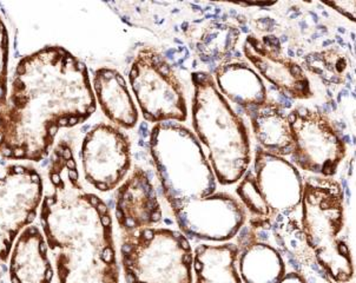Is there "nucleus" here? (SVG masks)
<instances>
[{"mask_svg": "<svg viewBox=\"0 0 356 283\" xmlns=\"http://www.w3.org/2000/svg\"><path fill=\"white\" fill-rule=\"evenodd\" d=\"M97 110L88 66L62 47H45L17 65L0 109V157L42 162L59 129L84 123Z\"/></svg>", "mask_w": 356, "mask_h": 283, "instance_id": "f257e3e1", "label": "nucleus"}, {"mask_svg": "<svg viewBox=\"0 0 356 283\" xmlns=\"http://www.w3.org/2000/svg\"><path fill=\"white\" fill-rule=\"evenodd\" d=\"M40 225L59 283H120L113 216L103 200L83 186L70 144L51 152Z\"/></svg>", "mask_w": 356, "mask_h": 283, "instance_id": "f03ea898", "label": "nucleus"}, {"mask_svg": "<svg viewBox=\"0 0 356 283\" xmlns=\"http://www.w3.org/2000/svg\"><path fill=\"white\" fill-rule=\"evenodd\" d=\"M149 152L181 233L207 243H227L241 233L248 213L235 196L217 191L216 175L195 132L177 122L155 124Z\"/></svg>", "mask_w": 356, "mask_h": 283, "instance_id": "7ed1b4c3", "label": "nucleus"}, {"mask_svg": "<svg viewBox=\"0 0 356 283\" xmlns=\"http://www.w3.org/2000/svg\"><path fill=\"white\" fill-rule=\"evenodd\" d=\"M194 96L191 117L195 135L208 150L217 182L221 186L238 183L252 163L248 129L238 113L223 97L213 76L205 71L191 74Z\"/></svg>", "mask_w": 356, "mask_h": 283, "instance_id": "20e7f679", "label": "nucleus"}, {"mask_svg": "<svg viewBox=\"0 0 356 283\" xmlns=\"http://www.w3.org/2000/svg\"><path fill=\"white\" fill-rule=\"evenodd\" d=\"M302 233L318 267L334 283L354 276L352 254L341 237L345 227L343 191L332 177L314 176L303 186Z\"/></svg>", "mask_w": 356, "mask_h": 283, "instance_id": "39448f33", "label": "nucleus"}, {"mask_svg": "<svg viewBox=\"0 0 356 283\" xmlns=\"http://www.w3.org/2000/svg\"><path fill=\"white\" fill-rule=\"evenodd\" d=\"M125 283H195L189 238L169 228L140 229L120 235Z\"/></svg>", "mask_w": 356, "mask_h": 283, "instance_id": "423d86ee", "label": "nucleus"}, {"mask_svg": "<svg viewBox=\"0 0 356 283\" xmlns=\"http://www.w3.org/2000/svg\"><path fill=\"white\" fill-rule=\"evenodd\" d=\"M303 186L294 164L259 147L254 164L237 183L236 195L252 218L250 227L269 229L273 220L281 221L301 204Z\"/></svg>", "mask_w": 356, "mask_h": 283, "instance_id": "0eeeda50", "label": "nucleus"}, {"mask_svg": "<svg viewBox=\"0 0 356 283\" xmlns=\"http://www.w3.org/2000/svg\"><path fill=\"white\" fill-rule=\"evenodd\" d=\"M129 83L142 116L149 123H184L188 120L182 83L156 47L138 50L130 66Z\"/></svg>", "mask_w": 356, "mask_h": 283, "instance_id": "6e6552de", "label": "nucleus"}, {"mask_svg": "<svg viewBox=\"0 0 356 283\" xmlns=\"http://www.w3.org/2000/svg\"><path fill=\"white\" fill-rule=\"evenodd\" d=\"M288 120L294 140L291 163L321 177H333L347 150L337 122L332 124L325 115L306 106L291 110Z\"/></svg>", "mask_w": 356, "mask_h": 283, "instance_id": "1a4fd4ad", "label": "nucleus"}, {"mask_svg": "<svg viewBox=\"0 0 356 283\" xmlns=\"http://www.w3.org/2000/svg\"><path fill=\"white\" fill-rule=\"evenodd\" d=\"M44 196L43 177L31 165L12 164L0 174V262H8L17 238L37 218Z\"/></svg>", "mask_w": 356, "mask_h": 283, "instance_id": "9d476101", "label": "nucleus"}, {"mask_svg": "<svg viewBox=\"0 0 356 283\" xmlns=\"http://www.w3.org/2000/svg\"><path fill=\"white\" fill-rule=\"evenodd\" d=\"M81 170L99 193L116 191L131 171V142L116 125L98 123L83 138Z\"/></svg>", "mask_w": 356, "mask_h": 283, "instance_id": "9b49d317", "label": "nucleus"}, {"mask_svg": "<svg viewBox=\"0 0 356 283\" xmlns=\"http://www.w3.org/2000/svg\"><path fill=\"white\" fill-rule=\"evenodd\" d=\"M115 218L122 234L152 228L162 221L159 195L143 168H134L117 188Z\"/></svg>", "mask_w": 356, "mask_h": 283, "instance_id": "f8f14e48", "label": "nucleus"}, {"mask_svg": "<svg viewBox=\"0 0 356 283\" xmlns=\"http://www.w3.org/2000/svg\"><path fill=\"white\" fill-rule=\"evenodd\" d=\"M244 56L261 76L284 97L308 99L313 97L310 82L301 65L282 55L281 47H268L255 35L244 40Z\"/></svg>", "mask_w": 356, "mask_h": 283, "instance_id": "ddd939ff", "label": "nucleus"}, {"mask_svg": "<svg viewBox=\"0 0 356 283\" xmlns=\"http://www.w3.org/2000/svg\"><path fill=\"white\" fill-rule=\"evenodd\" d=\"M11 283H52L54 267L42 229L29 225L17 238L8 259Z\"/></svg>", "mask_w": 356, "mask_h": 283, "instance_id": "4468645a", "label": "nucleus"}, {"mask_svg": "<svg viewBox=\"0 0 356 283\" xmlns=\"http://www.w3.org/2000/svg\"><path fill=\"white\" fill-rule=\"evenodd\" d=\"M267 238V233L259 236L252 229L237 245V269L243 283H280L286 275L282 254Z\"/></svg>", "mask_w": 356, "mask_h": 283, "instance_id": "2eb2a0df", "label": "nucleus"}, {"mask_svg": "<svg viewBox=\"0 0 356 283\" xmlns=\"http://www.w3.org/2000/svg\"><path fill=\"white\" fill-rule=\"evenodd\" d=\"M92 89L97 104L113 125L131 130L138 124L140 111L124 77L116 69L99 67L95 70Z\"/></svg>", "mask_w": 356, "mask_h": 283, "instance_id": "dca6fc26", "label": "nucleus"}, {"mask_svg": "<svg viewBox=\"0 0 356 283\" xmlns=\"http://www.w3.org/2000/svg\"><path fill=\"white\" fill-rule=\"evenodd\" d=\"M213 79L223 97L242 108L244 113L268 102L264 79L247 63L225 59L213 71Z\"/></svg>", "mask_w": 356, "mask_h": 283, "instance_id": "f3484780", "label": "nucleus"}, {"mask_svg": "<svg viewBox=\"0 0 356 283\" xmlns=\"http://www.w3.org/2000/svg\"><path fill=\"white\" fill-rule=\"evenodd\" d=\"M252 122L256 140L266 152L279 156L293 154L294 140L288 113L282 105L268 99L266 104L245 111Z\"/></svg>", "mask_w": 356, "mask_h": 283, "instance_id": "a211bd4d", "label": "nucleus"}, {"mask_svg": "<svg viewBox=\"0 0 356 283\" xmlns=\"http://www.w3.org/2000/svg\"><path fill=\"white\" fill-rule=\"evenodd\" d=\"M238 245L202 243L194 249L195 283H243L237 269Z\"/></svg>", "mask_w": 356, "mask_h": 283, "instance_id": "6ab92c4d", "label": "nucleus"}, {"mask_svg": "<svg viewBox=\"0 0 356 283\" xmlns=\"http://www.w3.org/2000/svg\"><path fill=\"white\" fill-rule=\"evenodd\" d=\"M8 33L0 16V109L8 104Z\"/></svg>", "mask_w": 356, "mask_h": 283, "instance_id": "aec40b11", "label": "nucleus"}, {"mask_svg": "<svg viewBox=\"0 0 356 283\" xmlns=\"http://www.w3.org/2000/svg\"><path fill=\"white\" fill-rule=\"evenodd\" d=\"M325 4L335 8L356 23V1H325Z\"/></svg>", "mask_w": 356, "mask_h": 283, "instance_id": "412c9836", "label": "nucleus"}, {"mask_svg": "<svg viewBox=\"0 0 356 283\" xmlns=\"http://www.w3.org/2000/svg\"><path fill=\"white\" fill-rule=\"evenodd\" d=\"M280 283H308L305 275H302L301 273L298 272H289L286 273L284 277H283Z\"/></svg>", "mask_w": 356, "mask_h": 283, "instance_id": "4be33fe9", "label": "nucleus"}, {"mask_svg": "<svg viewBox=\"0 0 356 283\" xmlns=\"http://www.w3.org/2000/svg\"><path fill=\"white\" fill-rule=\"evenodd\" d=\"M318 277H320V283H334L333 281L327 276V274L322 270L321 268L318 269Z\"/></svg>", "mask_w": 356, "mask_h": 283, "instance_id": "5701e85b", "label": "nucleus"}, {"mask_svg": "<svg viewBox=\"0 0 356 283\" xmlns=\"http://www.w3.org/2000/svg\"><path fill=\"white\" fill-rule=\"evenodd\" d=\"M318 31H321V35H328V29L325 28V25H318Z\"/></svg>", "mask_w": 356, "mask_h": 283, "instance_id": "b1692460", "label": "nucleus"}, {"mask_svg": "<svg viewBox=\"0 0 356 283\" xmlns=\"http://www.w3.org/2000/svg\"><path fill=\"white\" fill-rule=\"evenodd\" d=\"M337 43L340 44L341 47H346L345 40H343V38H342L341 35H337Z\"/></svg>", "mask_w": 356, "mask_h": 283, "instance_id": "393cba45", "label": "nucleus"}, {"mask_svg": "<svg viewBox=\"0 0 356 283\" xmlns=\"http://www.w3.org/2000/svg\"><path fill=\"white\" fill-rule=\"evenodd\" d=\"M334 43H335V40H333V39H328V40H325V43L322 44V47H330V45H333Z\"/></svg>", "mask_w": 356, "mask_h": 283, "instance_id": "a878e982", "label": "nucleus"}, {"mask_svg": "<svg viewBox=\"0 0 356 283\" xmlns=\"http://www.w3.org/2000/svg\"><path fill=\"white\" fill-rule=\"evenodd\" d=\"M342 140H343V143L345 144L352 143V140H350V137H349L348 135H343V137H342Z\"/></svg>", "mask_w": 356, "mask_h": 283, "instance_id": "bb28decb", "label": "nucleus"}, {"mask_svg": "<svg viewBox=\"0 0 356 283\" xmlns=\"http://www.w3.org/2000/svg\"><path fill=\"white\" fill-rule=\"evenodd\" d=\"M330 106H332V110H333V111H337V102L334 101V99H330Z\"/></svg>", "mask_w": 356, "mask_h": 283, "instance_id": "cd10ccee", "label": "nucleus"}, {"mask_svg": "<svg viewBox=\"0 0 356 283\" xmlns=\"http://www.w3.org/2000/svg\"><path fill=\"white\" fill-rule=\"evenodd\" d=\"M309 15L310 16L313 17L314 22H315V23H318V16L316 15V13H315V12H309Z\"/></svg>", "mask_w": 356, "mask_h": 283, "instance_id": "c85d7f7f", "label": "nucleus"}, {"mask_svg": "<svg viewBox=\"0 0 356 283\" xmlns=\"http://www.w3.org/2000/svg\"><path fill=\"white\" fill-rule=\"evenodd\" d=\"M341 95H342V96H345V97H348V96H349L348 90H347V89L341 90Z\"/></svg>", "mask_w": 356, "mask_h": 283, "instance_id": "c756f323", "label": "nucleus"}, {"mask_svg": "<svg viewBox=\"0 0 356 283\" xmlns=\"http://www.w3.org/2000/svg\"><path fill=\"white\" fill-rule=\"evenodd\" d=\"M346 79H347V81H348V83H352L353 82L352 74H346Z\"/></svg>", "mask_w": 356, "mask_h": 283, "instance_id": "7c9ffc66", "label": "nucleus"}, {"mask_svg": "<svg viewBox=\"0 0 356 283\" xmlns=\"http://www.w3.org/2000/svg\"><path fill=\"white\" fill-rule=\"evenodd\" d=\"M337 103H341V101H342V95H341V92L337 93Z\"/></svg>", "mask_w": 356, "mask_h": 283, "instance_id": "2f4dec72", "label": "nucleus"}, {"mask_svg": "<svg viewBox=\"0 0 356 283\" xmlns=\"http://www.w3.org/2000/svg\"><path fill=\"white\" fill-rule=\"evenodd\" d=\"M327 95H328V97H330V99H333V92H332L330 90H327Z\"/></svg>", "mask_w": 356, "mask_h": 283, "instance_id": "473e14b6", "label": "nucleus"}, {"mask_svg": "<svg viewBox=\"0 0 356 283\" xmlns=\"http://www.w3.org/2000/svg\"><path fill=\"white\" fill-rule=\"evenodd\" d=\"M337 31L340 32V33H346L345 28H342V26L337 28Z\"/></svg>", "mask_w": 356, "mask_h": 283, "instance_id": "72a5a7b5", "label": "nucleus"}, {"mask_svg": "<svg viewBox=\"0 0 356 283\" xmlns=\"http://www.w3.org/2000/svg\"><path fill=\"white\" fill-rule=\"evenodd\" d=\"M346 89L352 90V83H347V84H346Z\"/></svg>", "mask_w": 356, "mask_h": 283, "instance_id": "f704fd0d", "label": "nucleus"}, {"mask_svg": "<svg viewBox=\"0 0 356 283\" xmlns=\"http://www.w3.org/2000/svg\"><path fill=\"white\" fill-rule=\"evenodd\" d=\"M322 16L325 17V18H330V15L325 11L322 12Z\"/></svg>", "mask_w": 356, "mask_h": 283, "instance_id": "c9c22d12", "label": "nucleus"}, {"mask_svg": "<svg viewBox=\"0 0 356 283\" xmlns=\"http://www.w3.org/2000/svg\"><path fill=\"white\" fill-rule=\"evenodd\" d=\"M350 37H352V39L353 40H354V42H356V35L355 33H354V32H352V33H350Z\"/></svg>", "mask_w": 356, "mask_h": 283, "instance_id": "e433bc0d", "label": "nucleus"}, {"mask_svg": "<svg viewBox=\"0 0 356 283\" xmlns=\"http://www.w3.org/2000/svg\"><path fill=\"white\" fill-rule=\"evenodd\" d=\"M355 55H356V42H355Z\"/></svg>", "mask_w": 356, "mask_h": 283, "instance_id": "4c0bfd02", "label": "nucleus"}, {"mask_svg": "<svg viewBox=\"0 0 356 283\" xmlns=\"http://www.w3.org/2000/svg\"><path fill=\"white\" fill-rule=\"evenodd\" d=\"M349 283H350V282H349Z\"/></svg>", "mask_w": 356, "mask_h": 283, "instance_id": "58836bf2", "label": "nucleus"}]
</instances>
